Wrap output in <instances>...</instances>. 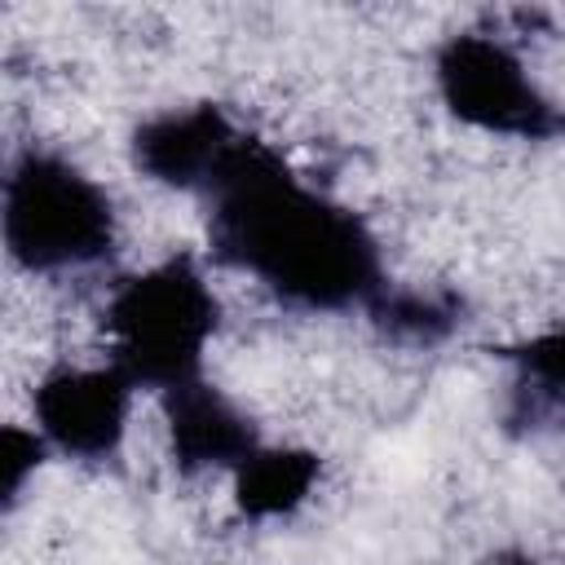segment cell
<instances>
[{
	"mask_svg": "<svg viewBox=\"0 0 565 565\" xmlns=\"http://www.w3.org/2000/svg\"><path fill=\"white\" fill-rule=\"evenodd\" d=\"M207 247L305 313L366 309L388 282L371 225L296 177L278 150L243 137L203 190Z\"/></svg>",
	"mask_w": 565,
	"mask_h": 565,
	"instance_id": "6da1fadb",
	"label": "cell"
},
{
	"mask_svg": "<svg viewBox=\"0 0 565 565\" xmlns=\"http://www.w3.org/2000/svg\"><path fill=\"white\" fill-rule=\"evenodd\" d=\"M216 327L221 300L190 252L163 256L150 269L119 278L106 300L110 366H119L132 388L159 397L203 380V358Z\"/></svg>",
	"mask_w": 565,
	"mask_h": 565,
	"instance_id": "7a4b0ae2",
	"label": "cell"
},
{
	"mask_svg": "<svg viewBox=\"0 0 565 565\" xmlns=\"http://www.w3.org/2000/svg\"><path fill=\"white\" fill-rule=\"evenodd\" d=\"M4 247L26 274L93 269L115 252L110 194L66 154L22 146L4 168Z\"/></svg>",
	"mask_w": 565,
	"mask_h": 565,
	"instance_id": "3957f363",
	"label": "cell"
},
{
	"mask_svg": "<svg viewBox=\"0 0 565 565\" xmlns=\"http://www.w3.org/2000/svg\"><path fill=\"white\" fill-rule=\"evenodd\" d=\"M433 84L441 106L490 137L556 141L565 137V106L530 75L525 57L486 31H455L433 53Z\"/></svg>",
	"mask_w": 565,
	"mask_h": 565,
	"instance_id": "277c9868",
	"label": "cell"
},
{
	"mask_svg": "<svg viewBox=\"0 0 565 565\" xmlns=\"http://www.w3.org/2000/svg\"><path fill=\"white\" fill-rule=\"evenodd\" d=\"M132 380L119 366H53L31 388V415L35 433L49 441V450L79 459V463H106L119 455L132 411Z\"/></svg>",
	"mask_w": 565,
	"mask_h": 565,
	"instance_id": "5b68a950",
	"label": "cell"
},
{
	"mask_svg": "<svg viewBox=\"0 0 565 565\" xmlns=\"http://www.w3.org/2000/svg\"><path fill=\"white\" fill-rule=\"evenodd\" d=\"M243 137L247 132H238L225 106L194 102V106H172L141 119L128 137V159L154 185L203 194Z\"/></svg>",
	"mask_w": 565,
	"mask_h": 565,
	"instance_id": "8992f818",
	"label": "cell"
},
{
	"mask_svg": "<svg viewBox=\"0 0 565 565\" xmlns=\"http://www.w3.org/2000/svg\"><path fill=\"white\" fill-rule=\"evenodd\" d=\"M159 411H163V428H168V455H172L177 472H185V477L216 472V468L238 472L265 446L256 419L207 380H190V384L163 393Z\"/></svg>",
	"mask_w": 565,
	"mask_h": 565,
	"instance_id": "52a82bcc",
	"label": "cell"
},
{
	"mask_svg": "<svg viewBox=\"0 0 565 565\" xmlns=\"http://www.w3.org/2000/svg\"><path fill=\"white\" fill-rule=\"evenodd\" d=\"M322 459L305 446H260L234 472V503L247 521H278L309 503Z\"/></svg>",
	"mask_w": 565,
	"mask_h": 565,
	"instance_id": "ba28073f",
	"label": "cell"
},
{
	"mask_svg": "<svg viewBox=\"0 0 565 565\" xmlns=\"http://www.w3.org/2000/svg\"><path fill=\"white\" fill-rule=\"evenodd\" d=\"M362 313L393 344L437 349V344H446L459 331V322H463V296L450 291V287H402V282H384Z\"/></svg>",
	"mask_w": 565,
	"mask_h": 565,
	"instance_id": "9c48e42d",
	"label": "cell"
},
{
	"mask_svg": "<svg viewBox=\"0 0 565 565\" xmlns=\"http://www.w3.org/2000/svg\"><path fill=\"white\" fill-rule=\"evenodd\" d=\"M499 358L512 362L516 380H525V384L552 393L556 402H565V327H552V331L525 335L516 344H503Z\"/></svg>",
	"mask_w": 565,
	"mask_h": 565,
	"instance_id": "30bf717a",
	"label": "cell"
},
{
	"mask_svg": "<svg viewBox=\"0 0 565 565\" xmlns=\"http://www.w3.org/2000/svg\"><path fill=\"white\" fill-rule=\"evenodd\" d=\"M49 455V441L35 433V428H22V424H9L0 433V468H4V512L18 508L31 472L44 463Z\"/></svg>",
	"mask_w": 565,
	"mask_h": 565,
	"instance_id": "8fae6325",
	"label": "cell"
},
{
	"mask_svg": "<svg viewBox=\"0 0 565 565\" xmlns=\"http://www.w3.org/2000/svg\"><path fill=\"white\" fill-rule=\"evenodd\" d=\"M490 565H543V561H534L530 552H499V556H490Z\"/></svg>",
	"mask_w": 565,
	"mask_h": 565,
	"instance_id": "7c38bea8",
	"label": "cell"
}]
</instances>
